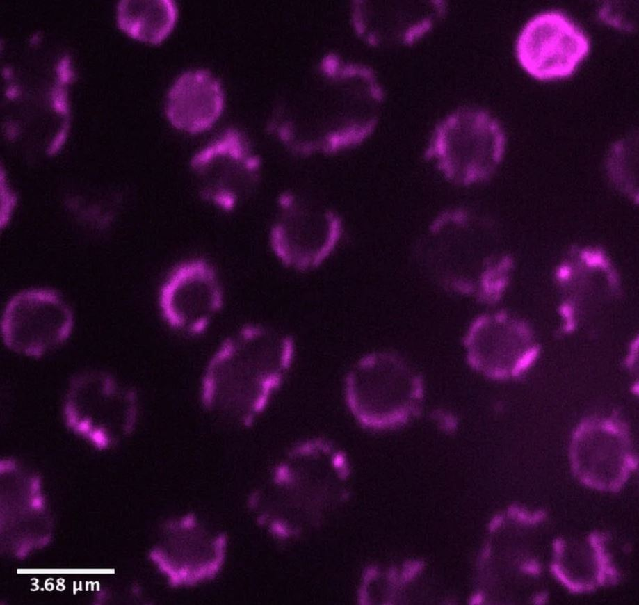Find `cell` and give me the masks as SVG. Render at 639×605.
Here are the masks:
<instances>
[{"mask_svg":"<svg viewBox=\"0 0 639 605\" xmlns=\"http://www.w3.org/2000/svg\"><path fill=\"white\" fill-rule=\"evenodd\" d=\"M294 344L285 334L250 325L225 341L205 371L206 403L248 424L265 408L291 365Z\"/></svg>","mask_w":639,"mask_h":605,"instance_id":"1","label":"cell"},{"mask_svg":"<svg viewBox=\"0 0 639 605\" xmlns=\"http://www.w3.org/2000/svg\"><path fill=\"white\" fill-rule=\"evenodd\" d=\"M480 225L463 211H449L433 223L426 242V258L445 287L477 298L495 297L508 268V259L487 256Z\"/></svg>","mask_w":639,"mask_h":605,"instance_id":"2","label":"cell"},{"mask_svg":"<svg viewBox=\"0 0 639 605\" xmlns=\"http://www.w3.org/2000/svg\"><path fill=\"white\" fill-rule=\"evenodd\" d=\"M345 398L354 417L371 429L399 426L420 409L421 376L399 355L377 351L361 357L349 370Z\"/></svg>","mask_w":639,"mask_h":605,"instance_id":"3","label":"cell"},{"mask_svg":"<svg viewBox=\"0 0 639 605\" xmlns=\"http://www.w3.org/2000/svg\"><path fill=\"white\" fill-rule=\"evenodd\" d=\"M505 138L497 120L485 111L464 108L435 128L426 156L451 182L468 186L487 179L501 162Z\"/></svg>","mask_w":639,"mask_h":605,"instance_id":"4","label":"cell"},{"mask_svg":"<svg viewBox=\"0 0 639 605\" xmlns=\"http://www.w3.org/2000/svg\"><path fill=\"white\" fill-rule=\"evenodd\" d=\"M137 397L110 374L87 371L74 376L67 391V426L99 449L111 446L134 430Z\"/></svg>","mask_w":639,"mask_h":605,"instance_id":"5","label":"cell"},{"mask_svg":"<svg viewBox=\"0 0 639 605\" xmlns=\"http://www.w3.org/2000/svg\"><path fill=\"white\" fill-rule=\"evenodd\" d=\"M72 312L56 291L34 289L14 296L4 310V344L18 353L39 357L63 344L73 328Z\"/></svg>","mask_w":639,"mask_h":605,"instance_id":"6","label":"cell"},{"mask_svg":"<svg viewBox=\"0 0 639 605\" xmlns=\"http://www.w3.org/2000/svg\"><path fill=\"white\" fill-rule=\"evenodd\" d=\"M589 51L585 33L558 11L544 12L530 19L516 43L521 66L540 81L571 76Z\"/></svg>","mask_w":639,"mask_h":605,"instance_id":"7","label":"cell"},{"mask_svg":"<svg viewBox=\"0 0 639 605\" xmlns=\"http://www.w3.org/2000/svg\"><path fill=\"white\" fill-rule=\"evenodd\" d=\"M630 433L613 417L583 419L570 443L573 470L583 483L600 489H615L626 480L634 466Z\"/></svg>","mask_w":639,"mask_h":605,"instance_id":"8","label":"cell"},{"mask_svg":"<svg viewBox=\"0 0 639 605\" xmlns=\"http://www.w3.org/2000/svg\"><path fill=\"white\" fill-rule=\"evenodd\" d=\"M191 168L201 197L230 211L251 189L258 162L243 136L229 129L194 155Z\"/></svg>","mask_w":639,"mask_h":605,"instance_id":"9","label":"cell"},{"mask_svg":"<svg viewBox=\"0 0 639 605\" xmlns=\"http://www.w3.org/2000/svg\"><path fill=\"white\" fill-rule=\"evenodd\" d=\"M223 291L213 267L202 259L177 266L161 286V314L172 328L190 334L203 332L220 310Z\"/></svg>","mask_w":639,"mask_h":605,"instance_id":"10","label":"cell"},{"mask_svg":"<svg viewBox=\"0 0 639 605\" xmlns=\"http://www.w3.org/2000/svg\"><path fill=\"white\" fill-rule=\"evenodd\" d=\"M464 345L469 365L496 380L519 376L537 353L526 329L505 314L477 318L467 331Z\"/></svg>","mask_w":639,"mask_h":605,"instance_id":"11","label":"cell"},{"mask_svg":"<svg viewBox=\"0 0 639 605\" xmlns=\"http://www.w3.org/2000/svg\"><path fill=\"white\" fill-rule=\"evenodd\" d=\"M339 232L337 222L326 216L285 214L274 225L270 240L282 262L305 270L319 264L327 257Z\"/></svg>","mask_w":639,"mask_h":605,"instance_id":"12","label":"cell"},{"mask_svg":"<svg viewBox=\"0 0 639 605\" xmlns=\"http://www.w3.org/2000/svg\"><path fill=\"white\" fill-rule=\"evenodd\" d=\"M224 96L219 81L204 70L188 71L170 88L165 114L176 129L198 134L210 129L220 117Z\"/></svg>","mask_w":639,"mask_h":605,"instance_id":"13","label":"cell"},{"mask_svg":"<svg viewBox=\"0 0 639 605\" xmlns=\"http://www.w3.org/2000/svg\"><path fill=\"white\" fill-rule=\"evenodd\" d=\"M177 8L172 1H121L117 8L118 27L129 36L157 45L172 31Z\"/></svg>","mask_w":639,"mask_h":605,"instance_id":"14","label":"cell"},{"mask_svg":"<svg viewBox=\"0 0 639 605\" xmlns=\"http://www.w3.org/2000/svg\"><path fill=\"white\" fill-rule=\"evenodd\" d=\"M630 8L615 7L612 3H606L601 7L599 16L603 22H607L614 27L626 31H632L633 29V24L624 17L626 15L630 17Z\"/></svg>","mask_w":639,"mask_h":605,"instance_id":"15","label":"cell"},{"mask_svg":"<svg viewBox=\"0 0 639 605\" xmlns=\"http://www.w3.org/2000/svg\"><path fill=\"white\" fill-rule=\"evenodd\" d=\"M423 565L419 562L411 563L409 564L408 570L406 571L405 576L407 579H411L419 571L421 570Z\"/></svg>","mask_w":639,"mask_h":605,"instance_id":"16","label":"cell"}]
</instances>
